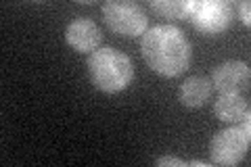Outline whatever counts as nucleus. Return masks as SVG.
Returning a JSON list of instances; mask_svg holds the SVG:
<instances>
[{
  "instance_id": "nucleus-13",
  "label": "nucleus",
  "mask_w": 251,
  "mask_h": 167,
  "mask_svg": "<svg viewBox=\"0 0 251 167\" xmlns=\"http://www.w3.org/2000/svg\"><path fill=\"white\" fill-rule=\"evenodd\" d=\"M188 165H195V167H209V163H205V161H191Z\"/></svg>"
},
{
  "instance_id": "nucleus-9",
  "label": "nucleus",
  "mask_w": 251,
  "mask_h": 167,
  "mask_svg": "<svg viewBox=\"0 0 251 167\" xmlns=\"http://www.w3.org/2000/svg\"><path fill=\"white\" fill-rule=\"evenodd\" d=\"M209 96H211V82L207 77H201V75L188 77L178 90L180 102H182L184 107H188V109L203 107L209 100Z\"/></svg>"
},
{
  "instance_id": "nucleus-12",
  "label": "nucleus",
  "mask_w": 251,
  "mask_h": 167,
  "mask_svg": "<svg viewBox=\"0 0 251 167\" xmlns=\"http://www.w3.org/2000/svg\"><path fill=\"white\" fill-rule=\"evenodd\" d=\"M249 9H251V4H249V2H243V4L239 6V13H241V21L245 23L247 27L251 25V19H249Z\"/></svg>"
},
{
  "instance_id": "nucleus-3",
  "label": "nucleus",
  "mask_w": 251,
  "mask_h": 167,
  "mask_svg": "<svg viewBox=\"0 0 251 167\" xmlns=\"http://www.w3.org/2000/svg\"><path fill=\"white\" fill-rule=\"evenodd\" d=\"M103 19L107 27L117 36L134 38L147 31L149 17L143 6L130 0H109L103 4Z\"/></svg>"
},
{
  "instance_id": "nucleus-10",
  "label": "nucleus",
  "mask_w": 251,
  "mask_h": 167,
  "mask_svg": "<svg viewBox=\"0 0 251 167\" xmlns=\"http://www.w3.org/2000/svg\"><path fill=\"white\" fill-rule=\"evenodd\" d=\"M151 9L168 19H188L191 2L188 0H153Z\"/></svg>"
},
{
  "instance_id": "nucleus-6",
  "label": "nucleus",
  "mask_w": 251,
  "mask_h": 167,
  "mask_svg": "<svg viewBox=\"0 0 251 167\" xmlns=\"http://www.w3.org/2000/svg\"><path fill=\"white\" fill-rule=\"evenodd\" d=\"M249 84V67L243 61H226L211 73V88L220 94H241Z\"/></svg>"
},
{
  "instance_id": "nucleus-7",
  "label": "nucleus",
  "mask_w": 251,
  "mask_h": 167,
  "mask_svg": "<svg viewBox=\"0 0 251 167\" xmlns=\"http://www.w3.org/2000/svg\"><path fill=\"white\" fill-rule=\"evenodd\" d=\"M67 44L75 48L77 52H94L99 48L103 34H100L99 25L90 19H75L65 29Z\"/></svg>"
},
{
  "instance_id": "nucleus-1",
  "label": "nucleus",
  "mask_w": 251,
  "mask_h": 167,
  "mask_svg": "<svg viewBox=\"0 0 251 167\" xmlns=\"http://www.w3.org/2000/svg\"><path fill=\"white\" fill-rule=\"evenodd\" d=\"M143 59L155 73L176 77L191 65V42L182 29L174 25H155L143 34Z\"/></svg>"
},
{
  "instance_id": "nucleus-2",
  "label": "nucleus",
  "mask_w": 251,
  "mask_h": 167,
  "mask_svg": "<svg viewBox=\"0 0 251 167\" xmlns=\"http://www.w3.org/2000/svg\"><path fill=\"white\" fill-rule=\"evenodd\" d=\"M86 65H88L92 84L100 92H107V94L126 90L130 86L132 77H134V65H132L128 54H124L115 48H109V46L90 52Z\"/></svg>"
},
{
  "instance_id": "nucleus-4",
  "label": "nucleus",
  "mask_w": 251,
  "mask_h": 167,
  "mask_svg": "<svg viewBox=\"0 0 251 167\" xmlns=\"http://www.w3.org/2000/svg\"><path fill=\"white\" fill-rule=\"evenodd\" d=\"M249 148V119L241 121L239 125L220 130L214 138H211V161L218 165H237L247 155Z\"/></svg>"
},
{
  "instance_id": "nucleus-8",
  "label": "nucleus",
  "mask_w": 251,
  "mask_h": 167,
  "mask_svg": "<svg viewBox=\"0 0 251 167\" xmlns=\"http://www.w3.org/2000/svg\"><path fill=\"white\" fill-rule=\"evenodd\" d=\"M214 113L220 121L241 123L249 119V105L241 94H220V98L214 105Z\"/></svg>"
},
{
  "instance_id": "nucleus-5",
  "label": "nucleus",
  "mask_w": 251,
  "mask_h": 167,
  "mask_svg": "<svg viewBox=\"0 0 251 167\" xmlns=\"http://www.w3.org/2000/svg\"><path fill=\"white\" fill-rule=\"evenodd\" d=\"M188 19L199 31L207 36L228 29L232 21V4L220 0H193Z\"/></svg>"
},
{
  "instance_id": "nucleus-11",
  "label": "nucleus",
  "mask_w": 251,
  "mask_h": 167,
  "mask_svg": "<svg viewBox=\"0 0 251 167\" xmlns=\"http://www.w3.org/2000/svg\"><path fill=\"white\" fill-rule=\"evenodd\" d=\"M155 165H159V167H166V165H176V167H186L188 163L184 161V159H178V157H161V159H157Z\"/></svg>"
}]
</instances>
